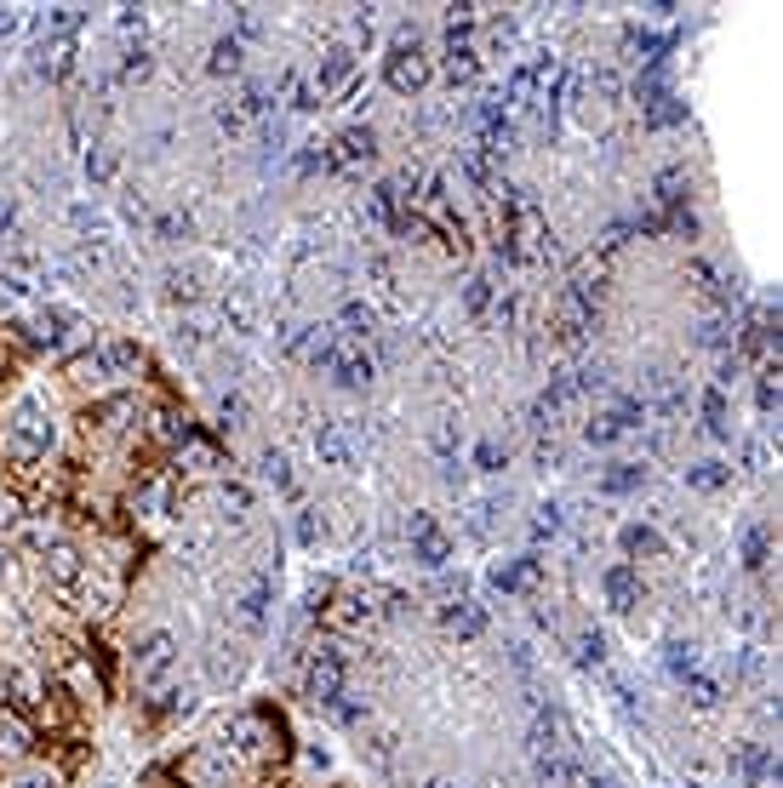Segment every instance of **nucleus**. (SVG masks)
Masks as SVG:
<instances>
[{"mask_svg": "<svg viewBox=\"0 0 783 788\" xmlns=\"http://www.w3.org/2000/svg\"><path fill=\"white\" fill-rule=\"evenodd\" d=\"M229 749L252 777H281L286 760H292V731L275 709H246L229 720Z\"/></svg>", "mask_w": 783, "mask_h": 788, "instance_id": "nucleus-1", "label": "nucleus"}, {"mask_svg": "<svg viewBox=\"0 0 783 788\" xmlns=\"http://www.w3.org/2000/svg\"><path fill=\"white\" fill-rule=\"evenodd\" d=\"M52 446V423H46L41 400H23L12 417H0V463L6 469H35Z\"/></svg>", "mask_w": 783, "mask_h": 788, "instance_id": "nucleus-2", "label": "nucleus"}, {"mask_svg": "<svg viewBox=\"0 0 783 788\" xmlns=\"http://www.w3.org/2000/svg\"><path fill=\"white\" fill-rule=\"evenodd\" d=\"M383 80H389V92H401V98H418L423 86L435 80V63H429V52L418 46V35H401L395 46H389Z\"/></svg>", "mask_w": 783, "mask_h": 788, "instance_id": "nucleus-3", "label": "nucleus"}, {"mask_svg": "<svg viewBox=\"0 0 783 788\" xmlns=\"http://www.w3.org/2000/svg\"><path fill=\"white\" fill-rule=\"evenodd\" d=\"M172 669H178V640L166 629H149L132 646V680H138V691H161L172 680Z\"/></svg>", "mask_w": 783, "mask_h": 788, "instance_id": "nucleus-4", "label": "nucleus"}, {"mask_svg": "<svg viewBox=\"0 0 783 788\" xmlns=\"http://www.w3.org/2000/svg\"><path fill=\"white\" fill-rule=\"evenodd\" d=\"M343 691H349V663H343V651L321 646L309 663H303V697H309L315 709H332Z\"/></svg>", "mask_w": 783, "mask_h": 788, "instance_id": "nucleus-5", "label": "nucleus"}, {"mask_svg": "<svg viewBox=\"0 0 783 788\" xmlns=\"http://www.w3.org/2000/svg\"><path fill=\"white\" fill-rule=\"evenodd\" d=\"M406 537H412V560H418L423 572H441L446 560H452V537L441 532V520H435V514L412 509V520H406Z\"/></svg>", "mask_w": 783, "mask_h": 788, "instance_id": "nucleus-6", "label": "nucleus"}, {"mask_svg": "<svg viewBox=\"0 0 783 788\" xmlns=\"http://www.w3.org/2000/svg\"><path fill=\"white\" fill-rule=\"evenodd\" d=\"M635 98H641V115H646V126H681L686 120V103L675 98V92H669V86H663V75L658 69H646L641 80H635Z\"/></svg>", "mask_w": 783, "mask_h": 788, "instance_id": "nucleus-7", "label": "nucleus"}, {"mask_svg": "<svg viewBox=\"0 0 783 788\" xmlns=\"http://www.w3.org/2000/svg\"><path fill=\"white\" fill-rule=\"evenodd\" d=\"M269 600H275V577L258 572L241 594H235V611H229V617H235V629H241V634H263V629H269Z\"/></svg>", "mask_w": 783, "mask_h": 788, "instance_id": "nucleus-8", "label": "nucleus"}, {"mask_svg": "<svg viewBox=\"0 0 783 788\" xmlns=\"http://www.w3.org/2000/svg\"><path fill=\"white\" fill-rule=\"evenodd\" d=\"M189 434H195V423H189V412H178L172 400L143 417V440H149V452H178Z\"/></svg>", "mask_w": 783, "mask_h": 788, "instance_id": "nucleus-9", "label": "nucleus"}, {"mask_svg": "<svg viewBox=\"0 0 783 788\" xmlns=\"http://www.w3.org/2000/svg\"><path fill=\"white\" fill-rule=\"evenodd\" d=\"M218 469H223V446H218V440H206V434L195 429L178 446V469H172V474H178V480H212Z\"/></svg>", "mask_w": 783, "mask_h": 788, "instance_id": "nucleus-10", "label": "nucleus"}, {"mask_svg": "<svg viewBox=\"0 0 783 788\" xmlns=\"http://www.w3.org/2000/svg\"><path fill=\"white\" fill-rule=\"evenodd\" d=\"M355 452H361L355 423H321V429H315V457H321L326 469H355Z\"/></svg>", "mask_w": 783, "mask_h": 788, "instance_id": "nucleus-11", "label": "nucleus"}, {"mask_svg": "<svg viewBox=\"0 0 783 788\" xmlns=\"http://www.w3.org/2000/svg\"><path fill=\"white\" fill-rule=\"evenodd\" d=\"M732 771H738V788H766L772 783V749L766 743H738L732 749Z\"/></svg>", "mask_w": 783, "mask_h": 788, "instance_id": "nucleus-12", "label": "nucleus"}, {"mask_svg": "<svg viewBox=\"0 0 783 788\" xmlns=\"http://www.w3.org/2000/svg\"><path fill=\"white\" fill-rule=\"evenodd\" d=\"M326 155H332V166H366L378 155V138H372V126H343Z\"/></svg>", "mask_w": 783, "mask_h": 788, "instance_id": "nucleus-13", "label": "nucleus"}, {"mask_svg": "<svg viewBox=\"0 0 783 788\" xmlns=\"http://www.w3.org/2000/svg\"><path fill=\"white\" fill-rule=\"evenodd\" d=\"M326 372L338 377L343 389H366L378 366H372V355H366L361 343H338V355H332V366H326Z\"/></svg>", "mask_w": 783, "mask_h": 788, "instance_id": "nucleus-14", "label": "nucleus"}, {"mask_svg": "<svg viewBox=\"0 0 783 788\" xmlns=\"http://www.w3.org/2000/svg\"><path fill=\"white\" fill-rule=\"evenodd\" d=\"M75 332H86V320L75 315V309H46V315L35 320V343H41V349H69Z\"/></svg>", "mask_w": 783, "mask_h": 788, "instance_id": "nucleus-15", "label": "nucleus"}, {"mask_svg": "<svg viewBox=\"0 0 783 788\" xmlns=\"http://www.w3.org/2000/svg\"><path fill=\"white\" fill-rule=\"evenodd\" d=\"M98 355H103V366H109V377H115L121 389H126V377H138V366H143L138 337H103Z\"/></svg>", "mask_w": 783, "mask_h": 788, "instance_id": "nucleus-16", "label": "nucleus"}, {"mask_svg": "<svg viewBox=\"0 0 783 788\" xmlns=\"http://www.w3.org/2000/svg\"><path fill=\"white\" fill-rule=\"evenodd\" d=\"M441 623H446V634H458V640H481L486 634V611L469 600V594H458V600H446L441 606Z\"/></svg>", "mask_w": 783, "mask_h": 788, "instance_id": "nucleus-17", "label": "nucleus"}, {"mask_svg": "<svg viewBox=\"0 0 783 788\" xmlns=\"http://www.w3.org/2000/svg\"><path fill=\"white\" fill-rule=\"evenodd\" d=\"M349 80H355V52H349V46H332V52L321 58V69H315V92L332 98V92H343Z\"/></svg>", "mask_w": 783, "mask_h": 788, "instance_id": "nucleus-18", "label": "nucleus"}, {"mask_svg": "<svg viewBox=\"0 0 783 788\" xmlns=\"http://www.w3.org/2000/svg\"><path fill=\"white\" fill-rule=\"evenodd\" d=\"M601 589H606V606L612 611H635L641 606V572H635V566H612V572L601 577Z\"/></svg>", "mask_w": 783, "mask_h": 788, "instance_id": "nucleus-19", "label": "nucleus"}, {"mask_svg": "<svg viewBox=\"0 0 783 788\" xmlns=\"http://www.w3.org/2000/svg\"><path fill=\"white\" fill-rule=\"evenodd\" d=\"M372 617H378V611H372V600H366L361 589H343L338 600L326 606V623H332V629H361V623H372Z\"/></svg>", "mask_w": 783, "mask_h": 788, "instance_id": "nucleus-20", "label": "nucleus"}, {"mask_svg": "<svg viewBox=\"0 0 783 788\" xmlns=\"http://www.w3.org/2000/svg\"><path fill=\"white\" fill-rule=\"evenodd\" d=\"M475 75H481V52H475L469 40H446V80H452V86H469Z\"/></svg>", "mask_w": 783, "mask_h": 788, "instance_id": "nucleus-21", "label": "nucleus"}, {"mask_svg": "<svg viewBox=\"0 0 783 788\" xmlns=\"http://www.w3.org/2000/svg\"><path fill=\"white\" fill-rule=\"evenodd\" d=\"M532 577H538V560H503V566H492V589L521 594L532 589Z\"/></svg>", "mask_w": 783, "mask_h": 788, "instance_id": "nucleus-22", "label": "nucleus"}, {"mask_svg": "<svg viewBox=\"0 0 783 788\" xmlns=\"http://www.w3.org/2000/svg\"><path fill=\"white\" fill-rule=\"evenodd\" d=\"M646 486V469L641 463H612V469L601 474V492L606 497H629V492H641Z\"/></svg>", "mask_w": 783, "mask_h": 788, "instance_id": "nucleus-23", "label": "nucleus"}, {"mask_svg": "<svg viewBox=\"0 0 783 788\" xmlns=\"http://www.w3.org/2000/svg\"><path fill=\"white\" fill-rule=\"evenodd\" d=\"M366 337H372V309H366V303H343L338 343H361V349H366Z\"/></svg>", "mask_w": 783, "mask_h": 788, "instance_id": "nucleus-24", "label": "nucleus"}, {"mask_svg": "<svg viewBox=\"0 0 783 788\" xmlns=\"http://www.w3.org/2000/svg\"><path fill=\"white\" fill-rule=\"evenodd\" d=\"M618 543H623V554H629V560H641V554H646V560H658V554H663V537L652 532V526H623Z\"/></svg>", "mask_w": 783, "mask_h": 788, "instance_id": "nucleus-25", "label": "nucleus"}, {"mask_svg": "<svg viewBox=\"0 0 783 788\" xmlns=\"http://www.w3.org/2000/svg\"><path fill=\"white\" fill-rule=\"evenodd\" d=\"M681 686H686V697H692V709H703V714L721 709V686H715V680H709L703 669H698V674H686Z\"/></svg>", "mask_w": 783, "mask_h": 788, "instance_id": "nucleus-26", "label": "nucleus"}, {"mask_svg": "<svg viewBox=\"0 0 783 788\" xmlns=\"http://www.w3.org/2000/svg\"><path fill=\"white\" fill-rule=\"evenodd\" d=\"M766 560H772V537H766V526H749V532H743V566H749V572H766Z\"/></svg>", "mask_w": 783, "mask_h": 788, "instance_id": "nucleus-27", "label": "nucleus"}, {"mask_svg": "<svg viewBox=\"0 0 783 788\" xmlns=\"http://www.w3.org/2000/svg\"><path fill=\"white\" fill-rule=\"evenodd\" d=\"M75 29H81V12H75V6H46V12H41V35L69 40Z\"/></svg>", "mask_w": 783, "mask_h": 788, "instance_id": "nucleus-28", "label": "nucleus"}, {"mask_svg": "<svg viewBox=\"0 0 783 788\" xmlns=\"http://www.w3.org/2000/svg\"><path fill=\"white\" fill-rule=\"evenodd\" d=\"M263 474H269V480H275V486H281L286 497H298V492H303V486H298V474H292V463H286V452H275V446L263 452Z\"/></svg>", "mask_w": 783, "mask_h": 788, "instance_id": "nucleus-29", "label": "nucleus"}, {"mask_svg": "<svg viewBox=\"0 0 783 788\" xmlns=\"http://www.w3.org/2000/svg\"><path fill=\"white\" fill-rule=\"evenodd\" d=\"M726 480H732L726 463H698V469H686V486H692V492H721Z\"/></svg>", "mask_w": 783, "mask_h": 788, "instance_id": "nucleus-30", "label": "nucleus"}, {"mask_svg": "<svg viewBox=\"0 0 783 788\" xmlns=\"http://www.w3.org/2000/svg\"><path fill=\"white\" fill-rule=\"evenodd\" d=\"M0 280H6L12 292H35V263H29V257H6V263H0Z\"/></svg>", "mask_w": 783, "mask_h": 788, "instance_id": "nucleus-31", "label": "nucleus"}, {"mask_svg": "<svg viewBox=\"0 0 783 788\" xmlns=\"http://www.w3.org/2000/svg\"><path fill=\"white\" fill-rule=\"evenodd\" d=\"M212 75H241V40L235 35H223L212 46Z\"/></svg>", "mask_w": 783, "mask_h": 788, "instance_id": "nucleus-32", "label": "nucleus"}, {"mask_svg": "<svg viewBox=\"0 0 783 788\" xmlns=\"http://www.w3.org/2000/svg\"><path fill=\"white\" fill-rule=\"evenodd\" d=\"M572 646H578V663H583V669H601V663H606V634H601V629L578 634Z\"/></svg>", "mask_w": 783, "mask_h": 788, "instance_id": "nucleus-33", "label": "nucleus"}, {"mask_svg": "<svg viewBox=\"0 0 783 788\" xmlns=\"http://www.w3.org/2000/svg\"><path fill=\"white\" fill-rule=\"evenodd\" d=\"M218 497H223V509H235L229 520H246V514H252V492H246L241 480H223V486H218Z\"/></svg>", "mask_w": 783, "mask_h": 788, "instance_id": "nucleus-34", "label": "nucleus"}, {"mask_svg": "<svg viewBox=\"0 0 783 788\" xmlns=\"http://www.w3.org/2000/svg\"><path fill=\"white\" fill-rule=\"evenodd\" d=\"M652 189H658V195H652L658 206H681V200H686V178H681V172H658V183H652Z\"/></svg>", "mask_w": 783, "mask_h": 788, "instance_id": "nucleus-35", "label": "nucleus"}, {"mask_svg": "<svg viewBox=\"0 0 783 788\" xmlns=\"http://www.w3.org/2000/svg\"><path fill=\"white\" fill-rule=\"evenodd\" d=\"M703 423H709V434H715V440L726 434V394H721V389L703 394Z\"/></svg>", "mask_w": 783, "mask_h": 788, "instance_id": "nucleus-36", "label": "nucleus"}, {"mask_svg": "<svg viewBox=\"0 0 783 788\" xmlns=\"http://www.w3.org/2000/svg\"><path fill=\"white\" fill-rule=\"evenodd\" d=\"M561 532V503H543L538 514H532V543H543V537Z\"/></svg>", "mask_w": 783, "mask_h": 788, "instance_id": "nucleus-37", "label": "nucleus"}, {"mask_svg": "<svg viewBox=\"0 0 783 788\" xmlns=\"http://www.w3.org/2000/svg\"><path fill=\"white\" fill-rule=\"evenodd\" d=\"M429 440H435V452H441V463H446V469H458V446H463V440H458V429H452V423H441V429L429 434Z\"/></svg>", "mask_w": 783, "mask_h": 788, "instance_id": "nucleus-38", "label": "nucleus"}, {"mask_svg": "<svg viewBox=\"0 0 783 788\" xmlns=\"http://www.w3.org/2000/svg\"><path fill=\"white\" fill-rule=\"evenodd\" d=\"M663 663H669V674H675V680H686V674H698V651H692V646H669V657H663Z\"/></svg>", "mask_w": 783, "mask_h": 788, "instance_id": "nucleus-39", "label": "nucleus"}, {"mask_svg": "<svg viewBox=\"0 0 783 788\" xmlns=\"http://www.w3.org/2000/svg\"><path fill=\"white\" fill-rule=\"evenodd\" d=\"M475 463H481V469H486V474H498V469H503V463H509V452H503L498 440H481V446H475Z\"/></svg>", "mask_w": 783, "mask_h": 788, "instance_id": "nucleus-40", "label": "nucleus"}, {"mask_svg": "<svg viewBox=\"0 0 783 788\" xmlns=\"http://www.w3.org/2000/svg\"><path fill=\"white\" fill-rule=\"evenodd\" d=\"M263 29V18H258V6H235V40H252Z\"/></svg>", "mask_w": 783, "mask_h": 788, "instance_id": "nucleus-41", "label": "nucleus"}, {"mask_svg": "<svg viewBox=\"0 0 783 788\" xmlns=\"http://www.w3.org/2000/svg\"><path fill=\"white\" fill-rule=\"evenodd\" d=\"M195 280H201L195 269H172V275H166V286H172V297H195V292H201Z\"/></svg>", "mask_w": 783, "mask_h": 788, "instance_id": "nucleus-42", "label": "nucleus"}, {"mask_svg": "<svg viewBox=\"0 0 783 788\" xmlns=\"http://www.w3.org/2000/svg\"><path fill=\"white\" fill-rule=\"evenodd\" d=\"M12 788H58V771H35L29 766V771H18V783Z\"/></svg>", "mask_w": 783, "mask_h": 788, "instance_id": "nucleus-43", "label": "nucleus"}, {"mask_svg": "<svg viewBox=\"0 0 783 788\" xmlns=\"http://www.w3.org/2000/svg\"><path fill=\"white\" fill-rule=\"evenodd\" d=\"M589 86H595V92H601V98H618V92H623V80H618V69H595V80H589Z\"/></svg>", "mask_w": 783, "mask_h": 788, "instance_id": "nucleus-44", "label": "nucleus"}, {"mask_svg": "<svg viewBox=\"0 0 783 788\" xmlns=\"http://www.w3.org/2000/svg\"><path fill=\"white\" fill-rule=\"evenodd\" d=\"M121 75L126 80H143V75H149V52H132V58L121 63Z\"/></svg>", "mask_w": 783, "mask_h": 788, "instance_id": "nucleus-45", "label": "nucleus"}, {"mask_svg": "<svg viewBox=\"0 0 783 788\" xmlns=\"http://www.w3.org/2000/svg\"><path fill=\"white\" fill-rule=\"evenodd\" d=\"M246 417V394H223V423H241Z\"/></svg>", "mask_w": 783, "mask_h": 788, "instance_id": "nucleus-46", "label": "nucleus"}, {"mask_svg": "<svg viewBox=\"0 0 783 788\" xmlns=\"http://www.w3.org/2000/svg\"><path fill=\"white\" fill-rule=\"evenodd\" d=\"M492 303V280H469V309H486Z\"/></svg>", "mask_w": 783, "mask_h": 788, "instance_id": "nucleus-47", "label": "nucleus"}, {"mask_svg": "<svg viewBox=\"0 0 783 788\" xmlns=\"http://www.w3.org/2000/svg\"><path fill=\"white\" fill-rule=\"evenodd\" d=\"M292 532H298V543H321V526H315V514H298V526H292Z\"/></svg>", "mask_w": 783, "mask_h": 788, "instance_id": "nucleus-48", "label": "nucleus"}, {"mask_svg": "<svg viewBox=\"0 0 783 788\" xmlns=\"http://www.w3.org/2000/svg\"><path fill=\"white\" fill-rule=\"evenodd\" d=\"M86 172H92V178H109V172H115V160H109V155H86Z\"/></svg>", "mask_w": 783, "mask_h": 788, "instance_id": "nucleus-49", "label": "nucleus"}, {"mask_svg": "<svg viewBox=\"0 0 783 788\" xmlns=\"http://www.w3.org/2000/svg\"><path fill=\"white\" fill-rule=\"evenodd\" d=\"M18 23H23V18L12 12V6H0V40H6V35H18Z\"/></svg>", "mask_w": 783, "mask_h": 788, "instance_id": "nucleus-50", "label": "nucleus"}, {"mask_svg": "<svg viewBox=\"0 0 783 788\" xmlns=\"http://www.w3.org/2000/svg\"><path fill=\"white\" fill-rule=\"evenodd\" d=\"M161 235H189V217H161Z\"/></svg>", "mask_w": 783, "mask_h": 788, "instance_id": "nucleus-51", "label": "nucleus"}, {"mask_svg": "<svg viewBox=\"0 0 783 788\" xmlns=\"http://www.w3.org/2000/svg\"><path fill=\"white\" fill-rule=\"evenodd\" d=\"M761 406H766V412L778 406V383H772V377H761Z\"/></svg>", "mask_w": 783, "mask_h": 788, "instance_id": "nucleus-52", "label": "nucleus"}, {"mask_svg": "<svg viewBox=\"0 0 783 788\" xmlns=\"http://www.w3.org/2000/svg\"><path fill=\"white\" fill-rule=\"evenodd\" d=\"M12 217H18V206H12V200H0V229H12Z\"/></svg>", "mask_w": 783, "mask_h": 788, "instance_id": "nucleus-53", "label": "nucleus"}, {"mask_svg": "<svg viewBox=\"0 0 783 788\" xmlns=\"http://www.w3.org/2000/svg\"><path fill=\"white\" fill-rule=\"evenodd\" d=\"M418 788H452V783H446V777H423Z\"/></svg>", "mask_w": 783, "mask_h": 788, "instance_id": "nucleus-54", "label": "nucleus"}, {"mask_svg": "<svg viewBox=\"0 0 783 788\" xmlns=\"http://www.w3.org/2000/svg\"><path fill=\"white\" fill-rule=\"evenodd\" d=\"M589 788H618V783H606V777H595V783H589Z\"/></svg>", "mask_w": 783, "mask_h": 788, "instance_id": "nucleus-55", "label": "nucleus"}]
</instances>
